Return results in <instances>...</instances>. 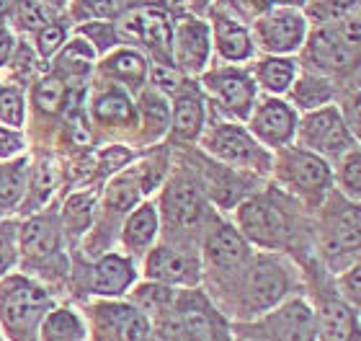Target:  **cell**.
<instances>
[{
	"label": "cell",
	"instance_id": "cell-1",
	"mask_svg": "<svg viewBox=\"0 0 361 341\" xmlns=\"http://www.w3.org/2000/svg\"><path fill=\"white\" fill-rule=\"evenodd\" d=\"M52 308V295L31 277L18 272L0 277V334L6 341H39Z\"/></svg>",
	"mask_w": 361,
	"mask_h": 341
},
{
	"label": "cell",
	"instance_id": "cell-2",
	"mask_svg": "<svg viewBox=\"0 0 361 341\" xmlns=\"http://www.w3.org/2000/svg\"><path fill=\"white\" fill-rule=\"evenodd\" d=\"M307 57L317 70L346 73L361 62V21H328L310 34Z\"/></svg>",
	"mask_w": 361,
	"mask_h": 341
},
{
	"label": "cell",
	"instance_id": "cell-3",
	"mask_svg": "<svg viewBox=\"0 0 361 341\" xmlns=\"http://www.w3.org/2000/svg\"><path fill=\"white\" fill-rule=\"evenodd\" d=\"M160 341H225V328L217 313L199 295H176L171 311L158 318Z\"/></svg>",
	"mask_w": 361,
	"mask_h": 341
},
{
	"label": "cell",
	"instance_id": "cell-4",
	"mask_svg": "<svg viewBox=\"0 0 361 341\" xmlns=\"http://www.w3.org/2000/svg\"><path fill=\"white\" fill-rule=\"evenodd\" d=\"M93 341H150V318L132 303L101 300L85 308Z\"/></svg>",
	"mask_w": 361,
	"mask_h": 341
},
{
	"label": "cell",
	"instance_id": "cell-5",
	"mask_svg": "<svg viewBox=\"0 0 361 341\" xmlns=\"http://www.w3.org/2000/svg\"><path fill=\"white\" fill-rule=\"evenodd\" d=\"M305 16L294 8H269L253 23V37L258 47L271 54H289L305 42Z\"/></svg>",
	"mask_w": 361,
	"mask_h": 341
},
{
	"label": "cell",
	"instance_id": "cell-6",
	"mask_svg": "<svg viewBox=\"0 0 361 341\" xmlns=\"http://www.w3.org/2000/svg\"><path fill=\"white\" fill-rule=\"evenodd\" d=\"M238 222L245 238L264 249H279L289 238V222L284 213L266 197H253L238 210Z\"/></svg>",
	"mask_w": 361,
	"mask_h": 341
},
{
	"label": "cell",
	"instance_id": "cell-7",
	"mask_svg": "<svg viewBox=\"0 0 361 341\" xmlns=\"http://www.w3.org/2000/svg\"><path fill=\"white\" fill-rule=\"evenodd\" d=\"M204 148L219 158L222 163L243 168H258L264 171L269 166V155H266L253 137L238 124H219L204 137Z\"/></svg>",
	"mask_w": 361,
	"mask_h": 341
},
{
	"label": "cell",
	"instance_id": "cell-8",
	"mask_svg": "<svg viewBox=\"0 0 361 341\" xmlns=\"http://www.w3.org/2000/svg\"><path fill=\"white\" fill-rule=\"evenodd\" d=\"M300 143L302 150H310L315 155H341L348 150L351 135L336 109H317L302 119Z\"/></svg>",
	"mask_w": 361,
	"mask_h": 341
},
{
	"label": "cell",
	"instance_id": "cell-9",
	"mask_svg": "<svg viewBox=\"0 0 361 341\" xmlns=\"http://www.w3.org/2000/svg\"><path fill=\"white\" fill-rule=\"evenodd\" d=\"M279 174L297 194L320 199L331 186V171L320 155L310 150H286L279 160Z\"/></svg>",
	"mask_w": 361,
	"mask_h": 341
},
{
	"label": "cell",
	"instance_id": "cell-10",
	"mask_svg": "<svg viewBox=\"0 0 361 341\" xmlns=\"http://www.w3.org/2000/svg\"><path fill=\"white\" fill-rule=\"evenodd\" d=\"M204 88L217 99V104L227 114H233L238 119H248L256 101V83L248 73L243 70H212L204 78Z\"/></svg>",
	"mask_w": 361,
	"mask_h": 341
},
{
	"label": "cell",
	"instance_id": "cell-11",
	"mask_svg": "<svg viewBox=\"0 0 361 341\" xmlns=\"http://www.w3.org/2000/svg\"><path fill=\"white\" fill-rule=\"evenodd\" d=\"M163 222L168 230L183 233L191 227L202 225L204 215H207V202H204L202 191L188 181H171L168 189L163 191Z\"/></svg>",
	"mask_w": 361,
	"mask_h": 341
},
{
	"label": "cell",
	"instance_id": "cell-12",
	"mask_svg": "<svg viewBox=\"0 0 361 341\" xmlns=\"http://www.w3.org/2000/svg\"><path fill=\"white\" fill-rule=\"evenodd\" d=\"M289 282H286L284 269L274 261V258L258 256L253 261L245 280V308L250 313L269 311L284 297Z\"/></svg>",
	"mask_w": 361,
	"mask_h": 341
},
{
	"label": "cell",
	"instance_id": "cell-13",
	"mask_svg": "<svg viewBox=\"0 0 361 341\" xmlns=\"http://www.w3.org/2000/svg\"><path fill=\"white\" fill-rule=\"evenodd\" d=\"M212 49V31L204 21L188 18L173 31V60L183 73L196 76L207 68Z\"/></svg>",
	"mask_w": 361,
	"mask_h": 341
},
{
	"label": "cell",
	"instance_id": "cell-14",
	"mask_svg": "<svg viewBox=\"0 0 361 341\" xmlns=\"http://www.w3.org/2000/svg\"><path fill=\"white\" fill-rule=\"evenodd\" d=\"M121 31H124L129 39H137V42H142L145 47H150L160 60H163V57L171 60V54H173V29H171L166 13H160L155 8L135 11V13H129L127 18H124Z\"/></svg>",
	"mask_w": 361,
	"mask_h": 341
},
{
	"label": "cell",
	"instance_id": "cell-15",
	"mask_svg": "<svg viewBox=\"0 0 361 341\" xmlns=\"http://www.w3.org/2000/svg\"><path fill=\"white\" fill-rule=\"evenodd\" d=\"M60 222L54 215H34L23 222L18 238V256L26 264H42L60 251Z\"/></svg>",
	"mask_w": 361,
	"mask_h": 341
},
{
	"label": "cell",
	"instance_id": "cell-16",
	"mask_svg": "<svg viewBox=\"0 0 361 341\" xmlns=\"http://www.w3.org/2000/svg\"><path fill=\"white\" fill-rule=\"evenodd\" d=\"M145 274L152 282L163 285H196L199 282V261L191 253H183L171 246H158L147 253Z\"/></svg>",
	"mask_w": 361,
	"mask_h": 341
},
{
	"label": "cell",
	"instance_id": "cell-17",
	"mask_svg": "<svg viewBox=\"0 0 361 341\" xmlns=\"http://www.w3.org/2000/svg\"><path fill=\"white\" fill-rule=\"evenodd\" d=\"M250 129L261 143L271 148H281L294 137L297 132V114L292 107H286L284 101L266 99L256 112H250Z\"/></svg>",
	"mask_w": 361,
	"mask_h": 341
},
{
	"label": "cell",
	"instance_id": "cell-18",
	"mask_svg": "<svg viewBox=\"0 0 361 341\" xmlns=\"http://www.w3.org/2000/svg\"><path fill=\"white\" fill-rule=\"evenodd\" d=\"M264 331L269 341H315V316L302 300H292L269 313Z\"/></svg>",
	"mask_w": 361,
	"mask_h": 341
},
{
	"label": "cell",
	"instance_id": "cell-19",
	"mask_svg": "<svg viewBox=\"0 0 361 341\" xmlns=\"http://www.w3.org/2000/svg\"><path fill=\"white\" fill-rule=\"evenodd\" d=\"M135 285V266L121 253H106L90 269V292L98 297H121Z\"/></svg>",
	"mask_w": 361,
	"mask_h": 341
},
{
	"label": "cell",
	"instance_id": "cell-20",
	"mask_svg": "<svg viewBox=\"0 0 361 341\" xmlns=\"http://www.w3.org/2000/svg\"><path fill=\"white\" fill-rule=\"evenodd\" d=\"M204 256L217 269H235L248 258V243L233 225H217L204 241Z\"/></svg>",
	"mask_w": 361,
	"mask_h": 341
},
{
	"label": "cell",
	"instance_id": "cell-21",
	"mask_svg": "<svg viewBox=\"0 0 361 341\" xmlns=\"http://www.w3.org/2000/svg\"><path fill=\"white\" fill-rule=\"evenodd\" d=\"M214 47L230 62H243L253 54V37L230 16H214Z\"/></svg>",
	"mask_w": 361,
	"mask_h": 341
},
{
	"label": "cell",
	"instance_id": "cell-22",
	"mask_svg": "<svg viewBox=\"0 0 361 341\" xmlns=\"http://www.w3.org/2000/svg\"><path fill=\"white\" fill-rule=\"evenodd\" d=\"M155 235H158V213L147 202L127 217L124 230H121V243L127 246L129 253H145L147 246L155 241Z\"/></svg>",
	"mask_w": 361,
	"mask_h": 341
},
{
	"label": "cell",
	"instance_id": "cell-23",
	"mask_svg": "<svg viewBox=\"0 0 361 341\" xmlns=\"http://www.w3.org/2000/svg\"><path fill=\"white\" fill-rule=\"evenodd\" d=\"M88 326L83 316L70 308H52L39 328V341H85Z\"/></svg>",
	"mask_w": 361,
	"mask_h": 341
},
{
	"label": "cell",
	"instance_id": "cell-24",
	"mask_svg": "<svg viewBox=\"0 0 361 341\" xmlns=\"http://www.w3.org/2000/svg\"><path fill=\"white\" fill-rule=\"evenodd\" d=\"M204 124V104L194 88L180 91L173 107V137L176 140H196Z\"/></svg>",
	"mask_w": 361,
	"mask_h": 341
},
{
	"label": "cell",
	"instance_id": "cell-25",
	"mask_svg": "<svg viewBox=\"0 0 361 341\" xmlns=\"http://www.w3.org/2000/svg\"><path fill=\"white\" fill-rule=\"evenodd\" d=\"M29 189V160L13 158L0 166V213H11L21 205Z\"/></svg>",
	"mask_w": 361,
	"mask_h": 341
},
{
	"label": "cell",
	"instance_id": "cell-26",
	"mask_svg": "<svg viewBox=\"0 0 361 341\" xmlns=\"http://www.w3.org/2000/svg\"><path fill=\"white\" fill-rule=\"evenodd\" d=\"M104 73L111 76L116 83H124L129 88H140L147 78V62L135 49H116L106 57Z\"/></svg>",
	"mask_w": 361,
	"mask_h": 341
},
{
	"label": "cell",
	"instance_id": "cell-27",
	"mask_svg": "<svg viewBox=\"0 0 361 341\" xmlns=\"http://www.w3.org/2000/svg\"><path fill=\"white\" fill-rule=\"evenodd\" d=\"M90 112H93V119L98 124H127L132 121V101L119 85H109L98 93L93 104H90Z\"/></svg>",
	"mask_w": 361,
	"mask_h": 341
},
{
	"label": "cell",
	"instance_id": "cell-28",
	"mask_svg": "<svg viewBox=\"0 0 361 341\" xmlns=\"http://www.w3.org/2000/svg\"><path fill=\"white\" fill-rule=\"evenodd\" d=\"M320 336L323 341H354L356 336V321L354 313L338 300L323 305L320 313Z\"/></svg>",
	"mask_w": 361,
	"mask_h": 341
},
{
	"label": "cell",
	"instance_id": "cell-29",
	"mask_svg": "<svg viewBox=\"0 0 361 341\" xmlns=\"http://www.w3.org/2000/svg\"><path fill=\"white\" fill-rule=\"evenodd\" d=\"M331 238L343 251L361 249V207L343 205L331 217Z\"/></svg>",
	"mask_w": 361,
	"mask_h": 341
},
{
	"label": "cell",
	"instance_id": "cell-30",
	"mask_svg": "<svg viewBox=\"0 0 361 341\" xmlns=\"http://www.w3.org/2000/svg\"><path fill=\"white\" fill-rule=\"evenodd\" d=\"M176 303V292L171 289V285L163 282H147L140 285L132 292V305L147 316V318H160L163 313L171 311V305Z\"/></svg>",
	"mask_w": 361,
	"mask_h": 341
},
{
	"label": "cell",
	"instance_id": "cell-31",
	"mask_svg": "<svg viewBox=\"0 0 361 341\" xmlns=\"http://www.w3.org/2000/svg\"><path fill=\"white\" fill-rule=\"evenodd\" d=\"M297 65L286 57H266L256 65V80L269 93H284L292 88Z\"/></svg>",
	"mask_w": 361,
	"mask_h": 341
},
{
	"label": "cell",
	"instance_id": "cell-32",
	"mask_svg": "<svg viewBox=\"0 0 361 341\" xmlns=\"http://www.w3.org/2000/svg\"><path fill=\"white\" fill-rule=\"evenodd\" d=\"M57 181H60V168L52 158L42 160L37 168H34V176L29 179V189H26V213H34L37 207H42L49 199L54 189H57Z\"/></svg>",
	"mask_w": 361,
	"mask_h": 341
},
{
	"label": "cell",
	"instance_id": "cell-33",
	"mask_svg": "<svg viewBox=\"0 0 361 341\" xmlns=\"http://www.w3.org/2000/svg\"><path fill=\"white\" fill-rule=\"evenodd\" d=\"M292 96H294V104H297V107L317 109L331 101L333 88H331V83L320 76H302L300 80H297V85H294Z\"/></svg>",
	"mask_w": 361,
	"mask_h": 341
},
{
	"label": "cell",
	"instance_id": "cell-34",
	"mask_svg": "<svg viewBox=\"0 0 361 341\" xmlns=\"http://www.w3.org/2000/svg\"><path fill=\"white\" fill-rule=\"evenodd\" d=\"M142 191V184L137 179V174H121L116 176L109 189H106V207L111 213H127L129 207L137 202V194Z\"/></svg>",
	"mask_w": 361,
	"mask_h": 341
},
{
	"label": "cell",
	"instance_id": "cell-35",
	"mask_svg": "<svg viewBox=\"0 0 361 341\" xmlns=\"http://www.w3.org/2000/svg\"><path fill=\"white\" fill-rule=\"evenodd\" d=\"M140 112H142V119L147 121V127L152 129V135H160L168 124V101L166 96L158 91V88H145L142 96H140Z\"/></svg>",
	"mask_w": 361,
	"mask_h": 341
},
{
	"label": "cell",
	"instance_id": "cell-36",
	"mask_svg": "<svg viewBox=\"0 0 361 341\" xmlns=\"http://www.w3.org/2000/svg\"><path fill=\"white\" fill-rule=\"evenodd\" d=\"M34 104H37L39 112L52 114L65 104V80L57 76H47L44 80H39L37 88H34Z\"/></svg>",
	"mask_w": 361,
	"mask_h": 341
},
{
	"label": "cell",
	"instance_id": "cell-37",
	"mask_svg": "<svg viewBox=\"0 0 361 341\" xmlns=\"http://www.w3.org/2000/svg\"><path fill=\"white\" fill-rule=\"evenodd\" d=\"M26 119V107H23V93L13 85L0 88V121L6 127L21 129Z\"/></svg>",
	"mask_w": 361,
	"mask_h": 341
},
{
	"label": "cell",
	"instance_id": "cell-38",
	"mask_svg": "<svg viewBox=\"0 0 361 341\" xmlns=\"http://www.w3.org/2000/svg\"><path fill=\"white\" fill-rule=\"evenodd\" d=\"M16 21L21 23V29L39 34L44 26L52 23V18H49V11H47L44 3H39V0H18L16 3Z\"/></svg>",
	"mask_w": 361,
	"mask_h": 341
},
{
	"label": "cell",
	"instance_id": "cell-39",
	"mask_svg": "<svg viewBox=\"0 0 361 341\" xmlns=\"http://www.w3.org/2000/svg\"><path fill=\"white\" fill-rule=\"evenodd\" d=\"M93 194H75L68 199V205L62 210V217L73 227V233H85L90 222V210H93Z\"/></svg>",
	"mask_w": 361,
	"mask_h": 341
},
{
	"label": "cell",
	"instance_id": "cell-40",
	"mask_svg": "<svg viewBox=\"0 0 361 341\" xmlns=\"http://www.w3.org/2000/svg\"><path fill=\"white\" fill-rule=\"evenodd\" d=\"M18 261V230L13 222H0V277Z\"/></svg>",
	"mask_w": 361,
	"mask_h": 341
},
{
	"label": "cell",
	"instance_id": "cell-41",
	"mask_svg": "<svg viewBox=\"0 0 361 341\" xmlns=\"http://www.w3.org/2000/svg\"><path fill=\"white\" fill-rule=\"evenodd\" d=\"M65 37H68L65 26L49 23V26H44V29L37 34V52L42 54V57H52V54L60 52V47L65 44Z\"/></svg>",
	"mask_w": 361,
	"mask_h": 341
},
{
	"label": "cell",
	"instance_id": "cell-42",
	"mask_svg": "<svg viewBox=\"0 0 361 341\" xmlns=\"http://www.w3.org/2000/svg\"><path fill=\"white\" fill-rule=\"evenodd\" d=\"M341 184L348 194L361 197V152H351L341 166Z\"/></svg>",
	"mask_w": 361,
	"mask_h": 341
},
{
	"label": "cell",
	"instance_id": "cell-43",
	"mask_svg": "<svg viewBox=\"0 0 361 341\" xmlns=\"http://www.w3.org/2000/svg\"><path fill=\"white\" fill-rule=\"evenodd\" d=\"M23 135L21 129L0 127V160H13L23 152Z\"/></svg>",
	"mask_w": 361,
	"mask_h": 341
},
{
	"label": "cell",
	"instance_id": "cell-44",
	"mask_svg": "<svg viewBox=\"0 0 361 341\" xmlns=\"http://www.w3.org/2000/svg\"><path fill=\"white\" fill-rule=\"evenodd\" d=\"M80 31H83L85 37H88L101 52H106V49H111V47L116 44V31H114L111 23H101V21L88 23V26H83Z\"/></svg>",
	"mask_w": 361,
	"mask_h": 341
},
{
	"label": "cell",
	"instance_id": "cell-45",
	"mask_svg": "<svg viewBox=\"0 0 361 341\" xmlns=\"http://www.w3.org/2000/svg\"><path fill=\"white\" fill-rule=\"evenodd\" d=\"M152 85L166 93H176L180 88V78L171 70V65H158L152 70Z\"/></svg>",
	"mask_w": 361,
	"mask_h": 341
},
{
	"label": "cell",
	"instance_id": "cell-46",
	"mask_svg": "<svg viewBox=\"0 0 361 341\" xmlns=\"http://www.w3.org/2000/svg\"><path fill=\"white\" fill-rule=\"evenodd\" d=\"M341 285H343V289H346V295L361 305V261L346 274V277H343Z\"/></svg>",
	"mask_w": 361,
	"mask_h": 341
},
{
	"label": "cell",
	"instance_id": "cell-47",
	"mask_svg": "<svg viewBox=\"0 0 361 341\" xmlns=\"http://www.w3.org/2000/svg\"><path fill=\"white\" fill-rule=\"evenodd\" d=\"M101 160H104L106 174H109V171H119V168L129 160V152L124 150V148H109V150L101 155Z\"/></svg>",
	"mask_w": 361,
	"mask_h": 341
},
{
	"label": "cell",
	"instance_id": "cell-48",
	"mask_svg": "<svg viewBox=\"0 0 361 341\" xmlns=\"http://www.w3.org/2000/svg\"><path fill=\"white\" fill-rule=\"evenodd\" d=\"M34 62H37V57H34V49H29V47H18V52H16V60H13V70L18 73V76H23V73H31L34 70Z\"/></svg>",
	"mask_w": 361,
	"mask_h": 341
},
{
	"label": "cell",
	"instance_id": "cell-49",
	"mask_svg": "<svg viewBox=\"0 0 361 341\" xmlns=\"http://www.w3.org/2000/svg\"><path fill=\"white\" fill-rule=\"evenodd\" d=\"M348 127L361 140V93H356L348 104Z\"/></svg>",
	"mask_w": 361,
	"mask_h": 341
},
{
	"label": "cell",
	"instance_id": "cell-50",
	"mask_svg": "<svg viewBox=\"0 0 361 341\" xmlns=\"http://www.w3.org/2000/svg\"><path fill=\"white\" fill-rule=\"evenodd\" d=\"M11 52H13V37L6 26H0V68L11 60Z\"/></svg>",
	"mask_w": 361,
	"mask_h": 341
},
{
	"label": "cell",
	"instance_id": "cell-51",
	"mask_svg": "<svg viewBox=\"0 0 361 341\" xmlns=\"http://www.w3.org/2000/svg\"><path fill=\"white\" fill-rule=\"evenodd\" d=\"M16 3H18V0H0V18L11 13V11L16 8Z\"/></svg>",
	"mask_w": 361,
	"mask_h": 341
},
{
	"label": "cell",
	"instance_id": "cell-52",
	"mask_svg": "<svg viewBox=\"0 0 361 341\" xmlns=\"http://www.w3.org/2000/svg\"><path fill=\"white\" fill-rule=\"evenodd\" d=\"M39 3H44V6H62L65 0H39Z\"/></svg>",
	"mask_w": 361,
	"mask_h": 341
},
{
	"label": "cell",
	"instance_id": "cell-53",
	"mask_svg": "<svg viewBox=\"0 0 361 341\" xmlns=\"http://www.w3.org/2000/svg\"><path fill=\"white\" fill-rule=\"evenodd\" d=\"M194 3H199V6H204V3H209V0H194Z\"/></svg>",
	"mask_w": 361,
	"mask_h": 341
},
{
	"label": "cell",
	"instance_id": "cell-54",
	"mask_svg": "<svg viewBox=\"0 0 361 341\" xmlns=\"http://www.w3.org/2000/svg\"><path fill=\"white\" fill-rule=\"evenodd\" d=\"M0 336H3V334H0ZM0 341H3V339H0Z\"/></svg>",
	"mask_w": 361,
	"mask_h": 341
}]
</instances>
